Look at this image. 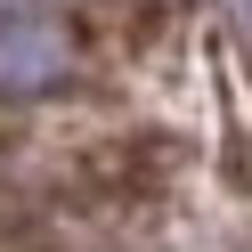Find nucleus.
Returning <instances> with one entry per match:
<instances>
[{
	"instance_id": "f257e3e1",
	"label": "nucleus",
	"mask_w": 252,
	"mask_h": 252,
	"mask_svg": "<svg viewBox=\"0 0 252 252\" xmlns=\"http://www.w3.org/2000/svg\"><path fill=\"white\" fill-rule=\"evenodd\" d=\"M82 65V33H73L57 8H0V98H49L73 82Z\"/></svg>"
}]
</instances>
